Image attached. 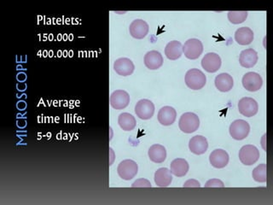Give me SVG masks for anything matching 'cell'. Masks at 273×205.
<instances>
[{
    "label": "cell",
    "mask_w": 273,
    "mask_h": 205,
    "mask_svg": "<svg viewBox=\"0 0 273 205\" xmlns=\"http://www.w3.org/2000/svg\"><path fill=\"white\" fill-rule=\"evenodd\" d=\"M185 82L189 88L192 90H200L207 83V77L204 73L198 69L188 70L185 77Z\"/></svg>",
    "instance_id": "cell-1"
},
{
    "label": "cell",
    "mask_w": 273,
    "mask_h": 205,
    "mask_svg": "<svg viewBox=\"0 0 273 205\" xmlns=\"http://www.w3.org/2000/svg\"><path fill=\"white\" fill-rule=\"evenodd\" d=\"M179 126L183 133H194L200 126V119L195 113L186 112L180 117Z\"/></svg>",
    "instance_id": "cell-2"
},
{
    "label": "cell",
    "mask_w": 273,
    "mask_h": 205,
    "mask_svg": "<svg viewBox=\"0 0 273 205\" xmlns=\"http://www.w3.org/2000/svg\"><path fill=\"white\" fill-rule=\"evenodd\" d=\"M203 51V44L198 39H190L183 45V52L188 59L195 60Z\"/></svg>",
    "instance_id": "cell-3"
},
{
    "label": "cell",
    "mask_w": 273,
    "mask_h": 205,
    "mask_svg": "<svg viewBox=\"0 0 273 205\" xmlns=\"http://www.w3.org/2000/svg\"><path fill=\"white\" fill-rule=\"evenodd\" d=\"M138 171V164L131 159H126L120 162L117 167V172L119 176L125 180H132L137 175Z\"/></svg>",
    "instance_id": "cell-4"
},
{
    "label": "cell",
    "mask_w": 273,
    "mask_h": 205,
    "mask_svg": "<svg viewBox=\"0 0 273 205\" xmlns=\"http://www.w3.org/2000/svg\"><path fill=\"white\" fill-rule=\"evenodd\" d=\"M260 158V152L256 146L247 145L242 146L239 151V159L242 164L251 166L255 164Z\"/></svg>",
    "instance_id": "cell-5"
},
{
    "label": "cell",
    "mask_w": 273,
    "mask_h": 205,
    "mask_svg": "<svg viewBox=\"0 0 273 205\" xmlns=\"http://www.w3.org/2000/svg\"><path fill=\"white\" fill-rule=\"evenodd\" d=\"M230 134L235 140H242L248 137L250 132V126L246 121L235 120L231 124L229 128Z\"/></svg>",
    "instance_id": "cell-6"
},
{
    "label": "cell",
    "mask_w": 273,
    "mask_h": 205,
    "mask_svg": "<svg viewBox=\"0 0 273 205\" xmlns=\"http://www.w3.org/2000/svg\"><path fill=\"white\" fill-rule=\"evenodd\" d=\"M242 85L248 92H257L263 85V80L258 73L248 72L242 80Z\"/></svg>",
    "instance_id": "cell-7"
},
{
    "label": "cell",
    "mask_w": 273,
    "mask_h": 205,
    "mask_svg": "<svg viewBox=\"0 0 273 205\" xmlns=\"http://www.w3.org/2000/svg\"><path fill=\"white\" fill-rule=\"evenodd\" d=\"M110 102L111 107L115 110H123L128 106L130 96L128 92L124 90H117L110 95Z\"/></svg>",
    "instance_id": "cell-8"
},
{
    "label": "cell",
    "mask_w": 273,
    "mask_h": 205,
    "mask_svg": "<svg viewBox=\"0 0 273 205\" xmlns=\"http://www.w3.org/2000/svg\"><path fill=\"white\" fill-rule=\"evenodd\" d=\"M135 113L142 120H149L154 115V104L149 99H141L135 105Z\"/></svg>",
    "instance_id": "cell-9"
},
{
    "label": "cell",
    "mask_w": 273,
    "mask_h": 205,
    "mask_svg": "<svg viewBox=\"0 0 273 205\" xmlns=\"http://www.w3.org/2000/svg\"><path fill=\"white\" fill-rule=\"evenodd\" d=\"M238 111L242 116L246 117H252L257 114L259 106L255 99L245 97L239 100Z\"/></svg>",
    "instance_id": "cell-10"
},
{
    "label": "cell",
    "mask_w": 273,
    "mask_h": 205,
    "mask_svg": "<svg viewBox=\"0 0 273 205\" xmlns=\"http://www.w3.org/2000/svg\"><path fill=\"white\" fill-rule=\"evenodd\" d=\"M221 58L220 56L214 52L206 54L201 60V67L207 72L215 73L220 70L221 67Z\"/></svg>",
    "instance_id": "cell-11"
},
{
    "label": "cell",
    "mask_w": 273,
    "mask_h": 205,
    "mask_svg": "<svg viewBox=\"0 0 273 205\" xmlns=\"http://www.w3.org/2000/svg\"><path fill=\"white\" fill-rule=\"evenodd\" d=\"M135 66L132 63V61L126 57H121L117 59L114 63V70L121 76H131L134 71Z\"/></svg>",
    "instance_id": "cell-12"
},
{
    "label": "cell",
    "mask_w": 273,
    "mask_h": 205,
    "mask_svg": "<svg viewBox=\"0 0 273 205\" xmlns=\"http://www.w3.org/2000/svg\"><path fill=\"white\" fill-rule=\"evenodd\" d=\"M149 29L150 28L147 22L142 19L134 20L129 27L130 35H132L133 38L138 39V40L145 38L149 33Z\"/></svg>",
    "instance_id": "cell-13"
},
{
    "label": "cell",
    "mask_w": 273,
    "mask_h": 205,
    "mask_svg": "<svg viewBox=\"0 0 273 205\" xmlns=\"http://www.w3.org/2000/svg\"><path fill=\"white\" fill-rule=\"evenodd\" d=\"M209 162L216 168H223L229 163V155L222 149H216L209 156Z\"/></svg>",
    "instance_id": "cell-14"
},
{
    "label": "cell",
    "mask_w": 273,
    "mask_h": 205,
    "mask_svg": "<svg viewBox=\"0 0 273 205\" xmlns=\"http://www.w3.org/2000/svg\"><path fill=\"white\" fill-rule=\"evenodd\" d=\"M189 148L190 151L194 154H204L208 148L207 139L201 135L194 136L189 142Z\"/></svg>",
    "instance_id": "cell-15"
},
{
    "label": "cell",
    "mask_w": 273,
    "mask_h": 205,
    "mask_svg": "<svg viewBox=\"0 0 273 205\" xmlns=\"http://www.w3.org/2000/svg\"><path fill=\"white\" fill-rule=\"evenodd\" d=\"M257 51L254 50L253 48L246 49L240 53L239 63H240V65L243 68H246V69L253 68L257 63Z\"/></svg>",
    "instance_id": "cell-16"
},
{
    "label": "cell",
    "mask_w": 273,
    "mask_h": 205,
    "mask_svg": "<svg viewBox=\"0 0 273 205\" xmlns=\"http://www.w3.org/2000/svg\"><path fill=\"white\" fill-rule=\"evenodd\" d=\"M145 65L149 70H156L160 69L163 64V57L157 51H148L145 56Z\"/></svg>",
    "instance_id": "cell-17"
},
{
    "label": "cell",
    "mask_w": 273,
    "mask_h": 205,
    "mask_svg": "<svg viewBox=\"0 0 273 205\" xmlns=\"http://www.w3.org/2000/svg\"><path fill=\"white\" fill-rule=\"evenodd\" d=\"M177 117V112L171 106H164L158 112V121L163 126L173 125Z\"/></svg>",
    "instance_id": "cell-18"
},
{
    "label": "cell",
    "mask_w": 273,
    "mask_h": 205,
    "mask_svg": "<svg viewBox=\"0 0 273 205\" xmlns=\"http://www.w3.org/2000/svg\"><path fill=\"white\" fill-rule=\"evenodd\" d=\"M214 83H215L216 88L220 92H229L233 89V85H234L233 77L227 73H222L219 76H217Z\"/></svg>",
    "instance_id": "cell-19"
},
{
    "label": "cell",
    "mask_w": 273,
    "mask_h": 205,
    "mask_svg": "<svg viewBox=\"0 0 273 205\" xmlns=\"http://www.w3.org/2000/svg\"><path fill=\"white\" fill-rule=\"evenodd\" d=\"M154 179L156 186H160V187H166V186H169L173 181L172 173L166 167L158 168L155 173Z\"/></svg>",
    "instance_id": "cell-20"
},
{
    "label": "cell",
    "mask_w": 273,
    "mask_h": 205,
    "mask_svg": "<svg viewBox=\"0 0 273 205\" xmlns=\"http://www.w3.org/2000/svg\"><path fill=\"white\" fill-rule=\"evenodd\" d=\"M254 32L248 27H242L235 33V41L241 45L251 44L254 41Z\"/></svg>",
    "instance_id": "cell-21"
},
{
    "label": "cell",
    "mask_w": 273,
    "mask_h": 205,
    "mask_svg": "<svg viewBox=\"0 0 273 205\" xmlns=\"http://www.w3.org/2000/svg\"><path fill=\"white\" fill-rule=\"evenodd\" d=\"M170 171L175 176H185L189 171L188 162L184 158H176L170 164Z\"/></svg>",
    "instance_id": "cell-22"
},
{
    "label": "cell",
    "mask_w": 273,
    "mask_h": 205,
    "mask_svg": "<svg viewBox=\"0 0 273 205\" xmlns=\"http://www.w3.org/2000/svg\"><path fill=\"white\" fill-rule=\"evenodd\" d=\"M183 54V45L179 41H173L166 44L165 55L169 60H177Z\"/></svg>",
    "instance_id": "cell-23"
},
{
    "label": "cell",
    "mask_w": 273,
    "mask_h": 205,
    "mask_svg": "<svg viewBox=\"0 0 273 205\" xmlns=\"http://www.w3.org/2000/svg\"><path fill=\"white\" fill-rule=\"evenodd\" d=\"M149 158L151 159V161L156 164H161L163 163L166 158V148L163 145H153L151 146V148L149 149L148 152Z\"/></svg>",
    "instance_id": "cell-24"
},
{
    "label": "cell",
    "mask_w": 273,
    "mask_h": 205,
    "mask_svg": "<svg viewBox=\"0 0 273 205\" xmlns=\"http://www.w3.org/2000/svg\"><path fill=\"white\" fill-rule=\"evenodd\" d=\"M118 123L121 129L124 131H132L135 128L136 119L134 117L129 113H121L118 118Z\"/></svg>",
    "instance_id": "cell-25"
},
{
    "label": "cell",
    "mask_w": 273,
    "mask_h": 205,
    "mask_svg": "<svg viewBox=\"0 0 273 205\" xmlns=\"http://www.w3.org/2000/svg\"><path fill=\"white\" fill-rule=\"evenodd\" d=\"M252 176L254 180L260 183H264L267 180V164H261L258 165L252 172Z\"/></svg>",
    "instance_id": "cell-26"
},
{
    "label": "cell",
    "mask_w": 273,
    "mask_h": 205,
    "mask_svg": "<svg viewBox=\"0 0 273 205\" xmlns=\"http://www.w3.org/2000/svg\"><path fill=\"white\" fill-rule=\"evenodd\" d=\"M248 11H229L228 12V20L233 24H240L244 22L248 17Z\"/></svg>",
    "instance_id": "cell-27"
},
{
    "label": "cell",
    "mask_w": 273,
    "mask_h": 205,
    "mask_svg": "<svg viewBox=\"0 0 273 205\" xmlns=\"http://www.w3.org/2000/svg\"><path fill=\"white\" fill-rule=\"evenodd\" d=\"M223 181L222 180H219V179H211V180H207L206 184H205L204 187L207 188V187H224Z\"/></svg>",
    "instance_id": "cell-28"
},
{
    "label": "cell",
    "mask_w": 273,
    "mask_h": 205,
    "mask_svg": "<svg viewBox=\"0 0 273 205\" xmlns=\"http://www.w3.org/2000/svg\"><path fill=\"white\" fill-rule=\"evenodd\" d=\"M132 187H151V183L146 179H139L132 185Z\"/></svg>",
    "instance_id": "cell-29"
},
{
    "label": "cell",
    "mask_w": 273,
    "mask_h": 205,
    "mask_svg": "<svg viewBox=\"0 0 273 205\" xmlns=\"http://www.w3.org/2000/svg\"><path fill=\"white\" fill-rule=\"evenodd\" d=\"M183 186H184V187H200L201 185H200L199 181H197V180H194V179H191V180H188L187 181H186Z\"/></svg>",
    "instance_id": "cell-30"
}]
</instances>
